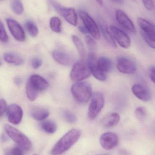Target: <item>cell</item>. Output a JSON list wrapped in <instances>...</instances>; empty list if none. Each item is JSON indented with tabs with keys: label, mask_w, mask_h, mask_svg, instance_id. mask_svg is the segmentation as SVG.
I'll list each match as a JSON object with an SVG mask.
<instances>
[{
	"label": "cell",
	"mask_w": 155,
	"mask_h": 155,
	"mask_svg": "<svg viewBox=\"0 0 155 155\" xmlns=\"http://www.w3.org/2000/svg\"><path fill=\"white\" fill-rule=\"evenodd\" d=\"M143 4L145 8L150 11H153L154 8L153 1V0H142Z\"/></svg>",
	"instance_id": "cell-35"
},
{
	"label": "cell",
	"mask_w": 155,
	"mask_h": 155,
	"mask_svg": "<svg viewBox=\"0 0 155 155\" xmlns=\"http://www.w3.org/2000/svg\"><path fill=\"white\" fill-rule=\"evenodd\" d=\"M3 58L5 61L7 63L16 66H20L24 63V59L22 57L15 53H5L4 54Z\"/></svg>",
	"instance_id": "cell-21"
},
{
	"label": "cell",
	"mask_w": 155,
	"mask_h": 155,
	"mask_svg": "<svg viewBox=\"0 0 155 155\" xmlns=\"http://www.w3.org/2000/svg\"><path fill=\"white\" fill-rule=\"evenodd\" d=\"M95 1H96V2H97L98 3V4H99L101 5H103V0H95Z\"/></svg>",
	"instance_id": "cell-43"
},
{
	"label": "cell",
	"mask_w": 155,
	"mask_h": 155,
	"mask_svg": "<svg viewBox=\"0 0 155 155\" xmlns=\"http://www.w3.org/2000/svg\"><path fill=\"white\" fill-rule=\"evenodd\" d=\"M99 24L103 36L106 41L107 42V43L111 47L114 48H116L117 46H116L115 41L113 37L111 32L108 30L106 23L103 20L100 19L99 21Z\"/></svg>",
	"instance_id": "cell-19"
},
{
	"label": "cell",
	"mask_w": 155,
	"mask_h": 155,
	"mask_svg": "<svg viewBox=\"0 0 155 155\" xmlns=\"http://www.w3.org/2000/svg\"><path fill=\"white\" fill-rule=\"evenodd\" d=\"M97 64L99 69L105 73L111 71L113 68L112 61L104 56L100 57L97 61Z\"/></svg>",
	"instance_id": "cell-23"
},
{
	"label": "cell",
	"mask_w": 155,
	"mask_h": 155,
	"mask_svg": "<svg viewBox=\"0 0 155 155\" xmlns=\"http://www.w3.org/2000/svg\"><path fill=\"white\" fill-rule=\"evenodd\" d=\"M79 30H80V31H81L82 33H86L87 32L86 29L84 27H80V28H79Z\"/></svg>",
	"instance_id": "cell-41"
},
{
	"label": "cell",
	"mask_w": 155,
	"mask_h": 155,
	"mask_svg": "<svg viewBox=\"0 0 155 155\" xmlns=\"http://www.w3.org/2000/svg\"><path fill=\"white\" fill-rule=\"evenodd\" d=\"M120 117L119 114L113 113L106 116L101 121L102 125L106 128L113 127L119 123Z\"/></svg>",
	"instance_id": "cell-20"
},
{
	"label": "cell",
	"mask_w": 155,
	"mask_h": 155,
	"mask_svg": "<svg viewBox=\"0 0 155 155\" xmlns=\"http://www.w3.org/2000/svg\"><path fill=\"white\" fill-rule=\"evenodd\" d=\"M6 22L14 38L18 41L23 42L25 39V33L21 25L16 21L11 18H7Z\"/></svg>",
	"instance_id": "cell-13"
},
{
	"label": "cell",
	"mask_w": 155,
	"mask_h": 155,
	"mask_svg": "<svg viewBox=\"0 0 155 155\" xmlns=\"http://www.w3.org/2000/svg\"><path fill=\"white\" fill-rule=\"evenodd\" d=\"M50 2L55 10L60 14L67 22L73 26L77 25V16L74 8H67L62 6L56 0H50Z\"/></svg>",
	"instance_id": "cell-7"
},
{
	"label": "cell",
	"mask_w": 155,
	"mask_h": 155,
	"mask_svg": "<svg viewBox=\"0 0 155 155\" xmlns=\"http://www.w3.org/2000/svg\"><path fill=\"white\" fill-rule=\"evenodd\" d=\"M116 68L120 72L124 74H133L136 71V65L135 63L125 56L118 57Z\"/></svg>",
	"instance_id": "cell-9"
},
{
	"label": "cell",
	"mask_w": 155,
	"mask_h": 155,
	"mask_svg": "<svg viewBox=\"0 0 155 155\" xmlns=\"http://www.w3.org/2000/svg\"><path fill=\"white\" fill-rule=\"evenodd\" d=\"M85 41L89 50L92 51L91 52L94 53L96 49V43L94 40L91 36L87 35L86 37Z\"/></svg>",
	"instance_id": "cell-32"
},
{
	"label": "cell",
	"mask_w": 155,
	"mask_h": 155,
	"mask_svg": "<svg viewBox=\"0 0 155 155\" xmlns=\"http://www.w3.org/2000/svg\"><path fill=\"white\" fill-rule=\"evenodd\" d=\"M29 81L38 91H44L49 86L48 82L44 78L38 74H33Z\"/></svg>",
	"instance_id": "cell-18"
},
{
	"label": "cell",
	"mask_w": 155,
	"mask_h": 155,
	"mask_svg": "<svg viewBox=\"0 0 155 155\" xmlns=\"http://www.w3.org/2000/svg\"><path fill=\"white\" fill-rule=\"evenodd\" d=\"M137 23L140 29V33L146 42L151 48L155 46V26L153 24L143 18L139 17Z\"/></svg>",
	"instance_id": "cell-4"
},
{
	"label": "cell",
	"mask_w": 155,
	"mask_h": 155,
	"mask_svg": "<svg viewBox=\"0 0 155 155\" xmlns=\"http://www.w3.org/2000/svg\"><path fill=\"white\" fill-rule=\"evenodd\" d=\"M91 74L88 67L80 62L74 64L70 72V78L74 82H79L89 77Z\"/></svg>",
	"instance_id": "cell-8"
},
{
	"label": "cell",
	"mask_w": 155,
	"mask_h": 155,
	"mask_svg": "<svg viewBox=\"0 0 155 155\" xmlns=\"http://www.w3.org/2000/svg\"><path fill=\"white\" fill-rule=\"evenodd\" d=\"M78 14L87 32L89 33L96 40L100 39L101 38V33L95 21L86 12L83 10H80L78 12Z\"/></svg>",
	"instance_id": "cell-6"
},
{
	"label": "cell",
	"mask_w": 155,
	"mask_h": 155,
	"mask_svg": "<svg viewBox=\"0 0 155 155\" xmlns=\"http://www.w3.org/2000/svg\"><path fill=\"white\" fill-rule=\"evenodd\" d=\"M7 103L5 99H0V117L2 116L7 110Z\"/></svg>",
	"instance_id": "cell-34"
},
{
	"label": "cell",
	"mask_w": 155,
	"mask_h": 155,
	"mask_svg": "<svg viewBox=\"0 0 155 155\" xmlns=\"http://www.w3.org/2000/svg\"><path fill=\"white\" fill-rule=\"evenodd\" d=\"M131 1H136V0H131Z\"/></svg>",
	"instance_id": "cell-45"
},
{
	"label": "cell",
	"mask_w": 155,
	"mask_h": 155,
	"mask_svg": "<svg viewBox=\"0 0 155 155\" xmlns=\"http://www.w3.org/2000/svg\"><path fill=\"white\" fill-rule=\"evenodd\" d=\"M111 1L116 3L119 4H122L123 2V0H111Z\"/></svg>",
	"instance_id": "cell-42"
},
{
	"label": "cell",
	"mask_w": 155,
	"mask_h": 155,
	"mask_svg": "<svg viewBox=\"0 0 155 155\" xmlns=\"http://www.w3.org/2000/svg\"><path fill=\"white\" fill-rule=\"evenodd\" d=\"M109 29L114 39H115L121 47L125 49L130 47L131 39L125 32L113 25L110 26Z\"/></svg>",
	"instance_id": "cell-10"
},
{
	"label": "cell",
	"mask_w": 155,
	"mask_h": 155,
	"mask_svg": "<svg viewBox=\"0 0 155 155\" xmlns=\"http://www.w3.org/2000/svg\"><path fill=\"white\" fill-rule=\"evenodd\" d=\"M100 143L102 147L106 150H110L116 147L119 143L118 136L112 132H107L100 137Z\"/></svg>",
	"instance_id": "cell-14"
},
{
	"label": "cell",
	"mask_w": 155,
	"mask_h": 155,
	"mask_svg": "<svg viewBox=\"0 0 155 155\" xmlns=\"http://www.w3.org/2000/svg\"><path fill=\"white\" fill-rule=\"evenodd\" d=\"M91 103L88 110V117L93 120L96 117L103 107L104 96L101 92H96L92 94Z\"/></svg>",
	"instance_id": "cell-5"
},
{
	"label": "cell",
	"mask_w": 155,
	"mask_h": 155,
	"mask_svg": "<svg viewBox=\"0 0 155 155\" xmlns=\"http://www.w3.org/2000/svg\"><path fill=\"white\" fill-rule=\"evenodd\" d=\"M49 114L50 113L47 109L39 107H34L31 111V115L33 118L38 121L44 120Z\"/></svg>",
	"instance_id": "cell-22"
},
{
	"label": "cell",
	"mask_w": 155,
	"mask_h": 155,
	"mask_svg": "<svg viewBox=\"0 0 155 155\" xmlns=\"http://www.w3.org/2000/svg\"><path fill=\"white\" fill-rule=\"evenodd\" d=\"M52 56L56 62L62 65L68 66L72 63V59L71 56L63 51L55 50L53 51Z\"/></svg>",
	"instance_id": "cell-17"
},
{
	"label": "cell",
	"mask_w": 155,
	"mask_h": 155,
	"mask_svg": "<svg viewBox=\"0 0 155 155\" xmlns=\"http://www.w3.org/2000/svg\"><path fill=\"white\" fill-rule=\"evenodd\" d=\"M155 67L154 66H151L149 69V76L151 80L153 83H155Z\"/></svg>",
	"instance_id": "cell-38"
},
{
	"label": "cell",
	"mask_w": 155,
	"mask_h": 155,
	"mask_svg": "<svg viewBox=\"0 0 155 155\" xmlns=\"http://www.w3.org/2000/svg\"><path fill=\"white\" fill-rule=\"evenodd\" d=\"M120 155H131L129 153H127L126 151H124V150H121L120 151Z\"/></svg>",
	"instance_id": "cell-40"
},
{
	"label": "cell",
	"mask_w": 155,
	"mask_h": 155,
	"mask_svg": "<svg viewBox=\"0 0 155 155\" xmlns=\"http://www.w3.org/2000/svg\"><path fill=\"white\" fill-rule=\"evenodd\" d=\"M133 94L140 100L144 102H148L151 100L152 95L149 90L143 85L136 84L132 88Z\"/></svg>",
	"instance_id": "cell-16"
},
{
	"label": "cell",
	"mask_w": 155,
	"mask_h": 155,
	"mask_svg": "<svg viewBox=\"0 0 155 155\" xmlns=\"http://www.w3.org/2000/svg\"><path fill=\"white\" fill-rule=\"evenodd\" d=\"M6 111L7 118L10 123L14 125L18 124L21 123L23 112L20 106L16 104L10 105Z\"/></svg>",
	"instance_id": "cell-15"
},
{
	"label": "cell",
	"mask_w": 155,
	"mask_h": 155,
	"mask_svg": "<svg viewBox=\"0 0 155 155\" xmlns=\"http://www.w3.org/2000/svg\"><path fill=\"white\" fill-rule=\"evenodd\" d=\"M1 64H2V63H1V61H0V66H1Z\"/></svg>",
	"instance_id": "cell-44"
},
{
	"label": "cell",
	"mask_w": 155,
	"mask_h": 155,
	"mask_svg": "<svg viewBox=\"0 0 155 155\" xmlns=\"http://www.w3.org/2000/svg\"><path fill=\"white\" fill-rule=\"evenodd\" d=\"M26 94L27 97L31 101H34L36 100L38 97L39 91L32 85L28 80L25 87Z\"/></svg>",
	"instance_id": "cell-25"
},
{
	"label": "cell",
	"mask_w": 155,
	"mask_h": 155,
	"mask_svg": "<svg viewBox=\"0 0 155 155\" xmlns=\"http://www.w3.org/2000/svg\"><path fill=\"white\" fill-rule=\"evenodd\" d=\"M72 38L80 57L82 59H84L85 57L86 51L83 41L80 38L75 35H72Z\"/></svg>",
	"instance_id": "cell-26"
},
{
	"label": "cell",
	"mask_w": 155,
	"mask_h": 155,
	"mask_svg": "<svg viewBox=\"0 0 155 155\" xmlns=\"http://www.w3.org/2000/svg\"><path fill=\"white\" fill-rule=\"evenodd\" d=\"M11 6L13 12L16 14L20 15L23 13L24 7L21 0H12Z\"/></svg>",
	"instance_id": "cell-29"
},
{
	"label": "cell",
	"mask_w": 155,
	"mask_h": 155,
	"mask_svg": "<svg viewBox=\"0 0 155 155\" xmlns=\"http://www.w3.org/2000/svg\"><path fill=\"white\" fill-rule=\"evenodd\" d=\"M4 128L7 135L21 148L25 151H28L31 149L32 142L24 134L9 124L5 125Z\"/></svg>",
	"instance_id": "cell-3"
},
{
	"label": "cell",
	"mask_w": 155,
	"mask_h": 155,
	"mask_svg": "<svg viewBox=\"0 0 155 155\" xmlns=\"http://www.w3.org/2000/svg\"><path fill=\"white\" fill-rule=\"evenodd\" d=\"M79 129H72L62 137L52 149L53 155L62 154L71 148L78 141L81 136Z\"/></svg>",
	"instance_id": "cell-1"
},
{
	"label": "cell",
	"mask_w": 155,
	"mask_h": 155,
	"mask_svg": "<svg viewBox=\"0 0 155 155\" xmlns=\"http://www.w3.org/2000/svg\"><path fill=\"white\" fill-rule=\"evenodd\" d=\"M116 18L118 23L125 30L133 34L136 33V29L133 23L123 11L120 9L116 10Z\"/></svg>",
	"instance_id": "cell-11"
},
{
	"label": "cell",
	"mask_w": 155,
	"mask_h": 155,
	"mask_svg": "<svg viewBox=\"0 0 155 155\" xmlns=\"http://www.w3.org/2000/svg\"></svg>",
	"instance_id": "cell-46"
},
{
	"label": "cell",
	"mask_w": 155,
	"mask_h": 155,
	"mask_svg": "<svg viewBox=\"0 0 155 155\" xmlns=\"http://www.w3.org/2000/svg\"><path fill=\"white\" fill-rule=\"evenodd\" d=\"M147 110L143 107H139L135 110V115L137 119L140 121L144 120L147 116Z\"/></svg>",
	"instance_id": "cell-31"
},
{
	"label": "cell",
	"mask_w": 155,
	"mask_h": 155,
	"mask_svg": "<svg viewBox=\"0 0 155 155\" xmlns=\"http://www.w3.org/2000/svg\"><path fill=\"white\" fill-rule=\"evenodd\" d=\"M71 92L74 98L80 103L88 102L92 95V87L88 82H77L71 87Z\"/></svg>",
	"instance_id": "cell-2"
},
{
	"label": "cell",
	"mask_w": 155,
	"mask_h": 155,
	"mask_svg": "<svg viewBox=\"0 0 155 155\" xmlns=\"http://www.w3.org/2000/svg\"><path fill=\"white\" fill-rule=\"evenodd\" d=\"M10 155H23L22 150L18 147H15L10 151Z\"/></svg>",
	"instance_id": "cell-37"
},
{
	"label": "cell",
	"mask_w": 155,
	"mask_h": 155,
	"mask_svg": "<svg viewBox=\"0 0 155 155\" xmlns=\"http://www.w3.org/2000/svg\"><path fill=\"white\" fill-rule=\"evenodd\" d=\"M25 27L29 35L32 37H35L38 35L39 33L38 28L32 21H26L25 24Z\"/></svg>",
	"instance_id": "cell-27"
},
{
	"label": "cell",
	"mask_w": 155,
	"mask_h": 155,
	"mask_svg": "<svg viewBox=\"0 0 155 155\" xmlns=\"http://www.w3.org/2000/svg\"><path fill=\"white\" fill-rule=\"evenodd\" d=\"M62 116L64 119L67 123L74 124L76 122L77 119L74 114L69 111L64 110L62 113Z\"/></svg>",
	"instance_id": "cell-30"
},
{
	"label": "cell",
	"mask_w": 155,
	"mask_h": 155,
	"mask_svg": "<svg viewBox=\"0 0 155 155\" xmlns=\"http://www.w3.org/2000/svg\"><path fill=\"white\" fill-rule=\"evenodd\" d=\"M42 64V61L40 58L35 57L33 58L32 61V65L35 69H38Z\"/></svg>",
	"instance_id": "cell-36"
},
{
	"label": "cell",
	"mask_w": 155,
	"mask_h": 155,
	"mask_svg": "<svg viewBox=\"0 0 155 155\" xmlns=\"http://www.w3.org/2000/svg\"><path fill=\"white\" fill-rule=\"evenodd\" d=\"M14 82L15 84L16 85L20 86L22 84V78L21 77H19V76H16L14 79Z\"/></svg>",
	"instance_id": "cell-39"
},
{
	"label": "cell",
	"mask_w": 155,
	"mask_h": 155,
	"mask_svg": "<svg viewBox=\"0 0 155 155\" xmlns=\"http://www.w3.org/2000/svg\"><path fill=\"white\" fill-rule=\"evenodd\" d=\"M41 127L44 132L48 134H53L57 130V125L52 120L44 121L41 123Z\"/></svg>",
	"instance_id": "cell-24"
},
{
	"label": "cell",
	"mask_w": 155,
	"mask_h": 155,
	"mask_svg": "<svg viewBox=\"0 0 155 155\" xmlns=\"http://www.w3.org/2000/svg\"><path fill=\"white\" fill-rule=\"evenodd\" d=\"M8 36L3 23L0 21V41L7 42Z\"/></svg>",
	"instance_id": "cell-33"
},
{
	"label": "cell",
	"mask_w": 155,
	"mask_h": 155,
	"mask_svg": "<svg viewBox=\"0 0 155 155\" xmlns=\"http://www.w3.org/2000/svg\"><path fill=\"white\" fill-rule=\"evenodd\" d=\"M50 26L52 31L59 33L62 31V22L60 19L56 16L52 17L50 21Z\"/></svg>",
	"instance_id": "cell-28"
},
{
	"label": "cell",
	"mask_w": 155,
	"mask_h": 155,
	"mask_svg": "<svg viewBox=\"0 0 155 155\" xmlns=\"http://www.w3.org/2000/svg\"><path fill=\"white\" fill-rule=\"evenodd\" d=\"M87 64L90 72L95 78L102 81L106 79V74L102 71L98 67L97 60L94 53L91 52L88 55Z\"/></svg>",
	"instance_id": "cell-12"
}]
</instances>
